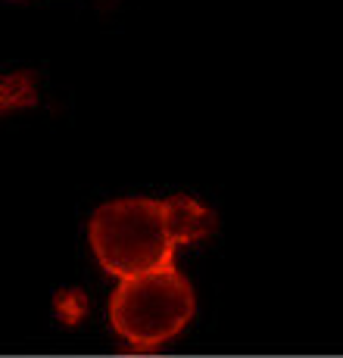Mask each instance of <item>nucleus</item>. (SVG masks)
Listing matches in <instances>:
<instances>
[{
  "instance_id": "1",
  "label": "nucleus",
  "mask_w": 343,
  "mask_h": 358,
  "mask_svg": "<svg viewBox=\"0 0 343 358\" xmlns=\"http://www.w3.org/2000/svg\"><path fill=\"white\" fill-rule=\"evenodd\" d=\"M216 231V215L190 196L113 199L91 215L88 237L94 256L119 280L172 265L178 246Z\"/></svg>"
},
{
  "instance_id": "2",
  "label": "nucleus",
  "mask_w": 343,
  "mask_h": 358,
  "mask_svg": "<svg viewBox=\"0 0 343 358\" xmlns=\"http://www.w3.org/2000/svg\"><path fill=\"white\" fill-rule=\"evenodd\" d=\"M194 290L175 265L125 278L109 302L115 334L137 349H153L178 336L194 318Z\"/></svg>"
},
{
  "instance_id": "3",
  "label": "nucleus",
  "mask_w": 343,
  "mask_h": 358,
  "mask_svg": "<svg viewBox=\"0 0 343 358\" xmlns=\"http://www.w3.org/2000/svg\"><path fill=\"white\" fill-rule=\"evenodd\" d=\"M34 97H38V91H34V81L29 72H16L0 78V115L31 106Z\"/></svg>"
}]
</instances>
